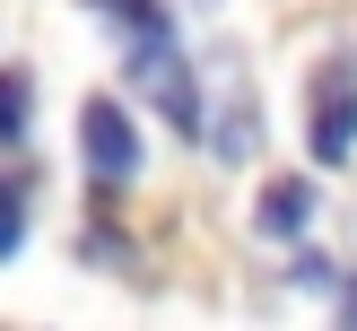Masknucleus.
<instances>
[{"instance_id": "obj_1", "label": "nucleus", "mask_w": 357, "mask_h": 331, "mask_svg": "<svg viewBox=\"0 0 357 331\" xmlns=\"http://www.w3.org/2000/svg\"><path fill=\"white\" fill-rule=\"evenodd\" d=\"M305 148H314V166H349L357 157V52L314 70V87H305Z\"/></svg>"}, {"instance_id": "obj_2", "label": "nucleus", "mask_w": 357, "mask_h": 331, "mask_svg": "<svg viewBox=\"0 0 357 331\" xmlns=\"http://www.w3.org/2000/svg\"><path fill=\"white\" fill-rule=\"evenodd\" d=\"M131 79L157 96V114H166L183 139L209 131V114H201V79H192V61L174 52V35H131Z\"/></svg>"}, {"instance_id": "obj_3", "label": "nucleus", "mask_w": 357, "mask_h": 331, "mask_svg": "<svg viewBox=\"0 0 357 331\" xmlns=\"http://www.w3.org/2000/svg\"><path fill=\"white\" fill-rule=\"evenodd\" d=\"M79 157H87L96 183H131V174H139V131H131V114H122L114 96H87L79 105Z\"/></svg>"}, {"instance_id": "obj_4", "label": "nucleus", "mask_w": 357, "mask_h": 331, "mask_svg": "<svg viewBox=\"0 0 357 331\" xmlns=\"http://www.w3.org/2000/svg\"><path fill=\"white\" fill-rule=\"evenodd\" d=\"M305 218H314V183L305 174H279L261 192V236H305Z\"/></svg>"}, {"instance_id": "obj_5", "label": "nucleus", "mask_w": 357, "mask_h": 331, "mask_svg": "<svg viewBox=\"0 0 357 331\" xmlns=\"http://www.w3.org/2000/svg\"><path fill=\"white\" fill-rule=\"evenodd\" d=\"M35 131V70H0V148H26Z\"/></svg>"}, {"instance_id": "obj_6", "label": "nucleus", "mask_w": 357, "mask_h": 331, "mask_svg": "<svg viewBox=\"0 0 357 331\" xmlns=\"http://www.w3.org/2000/svg\"><path fill=\"white\" fill-rule=\"evenodd\" d=\"M209 148H218L227 166H244V157L261 148V114H253V96H236V105L218 114V131H209Z\"/></svg>"}, {"instance_id": "obj_7", "label": "nucleus", "mask_w": 357, "mask_h": 331, "mask_svg": "<svg viewBox=\"0 0 357 331\" xmlns=\"http://www.w3.org/2000/svg\"><path fill=\"white\" fill-rule=\"evenodd\" d=\"M17 244H26V192L0 183V261H17Z\"/></svg>"}, {"instance_id": "obj_8", "label": "nucleus", "mask_w": 357, "mask_h": 331, "mask_svg": "<svg viewBox=\"0 0 357 331\" xmlns=\"http://www.w3.org/2000/svg\"><path fill=\"white\" fill-rule=\"evenodd\" d=\"M288 279H296V288H331V253H296Z\"/></svg>"}, {"instance_id": "obj_9", "label": "nucleus", "mask_w": 357, "mask_h": 331, "mask_svg": "<svg viewBox=\"0 0 357 331\" xmlns=\"http://www.w3.org/2000/svg\"><path fill=\"white\" fill-rule=\"evenodd\" d=\"M340 314H349V323H357V279H340Z\"/></svg>"}]
</instances>
